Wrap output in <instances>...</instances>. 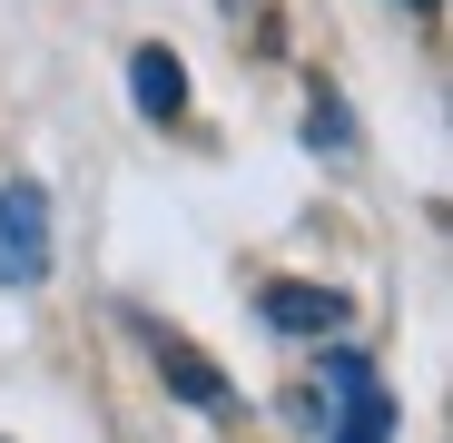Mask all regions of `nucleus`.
I'll list each match as a JSON object with an SVG mask.
<instances>
[{
  "instance_id": "f257e3e1",
  "label": "nucleus",
  "mask_w": 453,
  "mask_h": 443,
  "mask_svg": "<svg viewBox=\"0 0 453 443\" xmlns=\"http://www.w3.org/2000/svg\"><path fill=\"white\" fill-rule=\"evenodd\" d=\"M316 385H326V443H395V394L374 385V364L355 345H326Z\"/></svg>"
},
{
  "instance_id": "f03ea898",
  "label": "nucleus",
  "mask_w": 453,
  "mask_h": 443,
  "mask_svg": "<svg viewBox=\"0 0 453 443\" xmlns=\"http://www.w3.org/2000/svg\"><path fill=\"white\" fill-rule=\"evenodd\" d=\"M0 286L11 295L50 286V187L40 178H0Z\"/></svg>"
},
{
  "instance_id": "7ed1b4c3",
  "label": "nucleus",
  "mask_w": 453,
  "mask_h": 443,
  "mask_svg": "<svg viewBox=\"0 0 453 443\" xmlns=\"http://www.w3.org/2000/svg\"><path fill=\"white\" fill-rule=\"evenodd\" d=\"M148 364H158V385H168L178 404H197V414H226V404H237V385H226L188 335H168V325H148Z\"/></svg>"
},
{
  "instance_id": "20e7f679",
  "label": "nucleus",
  "mask_w": 453,
  "mask_h": 443,
  "mask_svg": "<svg viewBox=\"0 0 453 443\" xmlns=\"http://www.w3.org/2000/svg\"><path fill=\"white\" fill-rule=\"evenodd\" d=\"M257 316H266L276 335H316V345H326V335H345L355 306H345L335 286H296V276H276V286H257Z\"/></svg>"
},
{
  "instance_id": "39448f33",
  "label": "nucleus",
  "mask_w": 453,
  "mask_h": 443,
  "mask_svg": "<svg viewBox=\"0 0 453 443\" xmlns=\"http://www.w3.org/2000/svg\"><path fill=\"white\" fill-rule=\"evenodd\" d=\"M128 99H138V118H188V69H178V50H158V40H148V50H128Z\"/></svg>"
},
{
  "instance_id": "423d86ee",
  "label": "nucleus",
  "mask_w": 453,
  "mask_h": 443,
  "mask_svg": "<svg viewBox=\"0 0 453 443\" xmlns=\"http://www.w3.org/2000/svg\"><path fill=\"white\" fill-rule=\"evenodd\" d=\"M306 148H316V158H355V118H345V89L335 80L306 89Z\"/></svg>"
},
{
  "instance_id": "0eeeda50",
  "label": "nucleus",
  "mask_w": 453,
  "mask_h": 443,
  "mask_svg": "<svg viewBox=\"0 0 453 443\" xmlns=\"http://www.w3.org/2000/svg\"><path fill=\"white\" fill-rule=\"evenodd\" d=\"M226 20H237V50H257V59H276L286 50V30H276V0H217Z\"/></svg>"
},
{
  "instance_id": "6e6552de",
  "label": "nucleus",
  "mask_w": 453,
  "mask_h": 443,
  "mask_svg": "<svg viewBox=\"0 0 453 443\" xmlns=\"http://www.w3.org/2000/svg\"><path fill=\"white\" fill-rule=\"evenodd\" d=\"M404 11H414V20H443V0H404Z\"/></svg>"
}]
</instances>
